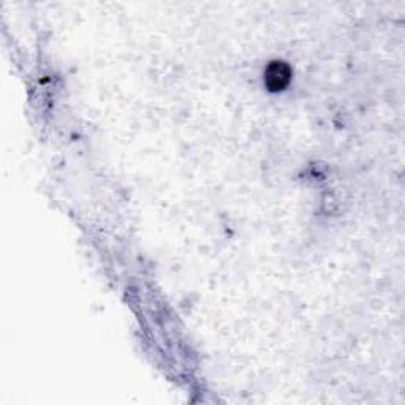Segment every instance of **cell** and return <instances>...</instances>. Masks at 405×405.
<instances>
[{"mask_svg":"<svg viewBox=\"0 0 405 405\" xmlns=\"http://www.w3.org/2000/svg\"><path fill=\"white\" fill-rule=\"evenodd\" d=\"M290 76H292V70H290L287 64H283V62H272L266 68L265 83L271 90H282L288 84Z\"/></svg>","mask_w":405,"mask_h":405,"instance_id":"6da1fadb","label":"cell"}]
</instances>
